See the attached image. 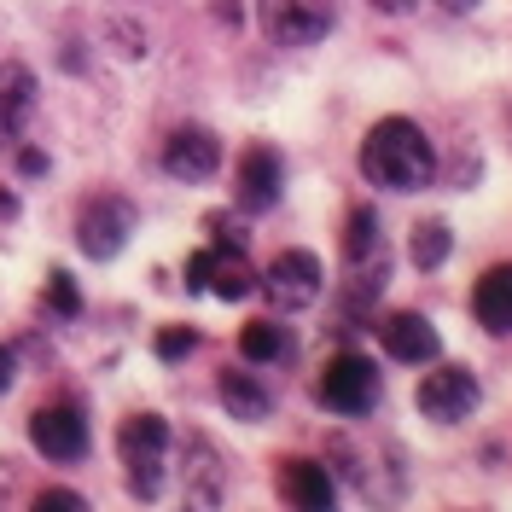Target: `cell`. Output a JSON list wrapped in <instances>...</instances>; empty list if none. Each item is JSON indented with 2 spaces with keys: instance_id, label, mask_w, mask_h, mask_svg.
<instances>
[{
  "instance_id": "6da1fadb",
  "label": "cell",
  "mask_w": 512,
  "mask_h": 512,
  "mask_svg": "<svg viewBox=\"0 0 512 512\" xmlns=\"http://www.w3.org/2000/svg\"><path fill=\"white\" fill-rule=\"evenodd\" d=\"M361 175L384 192H425L437 181V152L425 140V128L408 117H384L361 140Z\"/></svg>"
},
{
  "instance_id": "7a4b0ae2",
  "label": "cell",
  "mask_w": 512,
  "mask_h": 512,
  "mask_svg": "<svg viewBox=\"0 0 512 512\" xmlns=\"http://www.w3.org/2000/svg\"><path fill=\"white\" fill-rule=\"evenodd\" d=\"M117 448H123V466H128V489H134L140 501H158V495H163V478H169V448H175L169 419H158V414L123 419Z\"/></svg>"
},
{
  "instance_id": "3957f363",
  "label": "cell",
  "mask_w": 512,
  "mask_h": 512,
  "mask_svg": "<svg viewBox=\"0 0 512 512\" xmlns=\"http://www.w3.org/2000/svg\"><path fill=\"white\" fill-rule=\"evenodd\" d=\"M320 408L338 419H367L379 408V367L367 355H332L320 373Z\"/></svg>"
},
{
  "instance_id": "277c9868",
  "label": "cell",
  "mask_w": 512,
  "mask_h": 512,
  "mask_svg": "<svg viewBox=\"0 0 512 512\" xmlns=\"http://www.w3.org/2000/svg\"><path fill=\"white\" fill-rule=\"evenodd\" d=\"M134 227H140V210L128 198H117V192H99V198L82 204V216H76V245H82V256H94V262H111V256L128 251Z\"/></svg>"
},
{
  "instance_id": "5b68a950",
  "label": "cell",
  "mask_w": 512,
  "mask_h": 512,
  "mask_svg": "<svg viewBox=\"0 0 512 512\" xmlns=\"http://www.w3.org/2000/svg\"><path fill=\"white\" fill-rule=\"evenodd\" d=\"M320 280H326V268H320L315 251H280L262 274H256V286L268 297V309H280V315H297V309H309L320 297Z\"/></svg>"
},
{
  "instance_id": "8992f818",
  "label": "cell",
  "mask_w": 512,
  "mask_h": 512,
  "mask_svg": "<svg viewBox=\"0 0 512 512\" xmlns=\"http://www.w3.org/2000/svg\"><path fill=\"white\" fill-rule=\"evenodd\" d=\"M256 24L274 47H320L332 18L315 0H256Z\"/></svg>"
},
{
  "instance_id": "52a82bcc",
  "label": "cell",
  "mask_w": 512,
  "mask_h": 512,
  "mask_svg": "<svg viewBox=\"0 0 512 512\" xmlns=\"http://www.w3.org/2000/svg\"><path fill=\"white\" fill-rule=\"evenodd\" d=\"M478 379H472V367H437V373H425V384L414 390L419 414L437 419V425H460V419L478 414Z\"/></svg>"
},
{
  "instance_id": "ba28073f",
  "label": "cell",
  "mask_w": 512,
  "mask_h": 512,
  "mask_svg": "<svg viewBox=\"0 0 512 512\" xmlns=\"http://www.w3.org/2000/svg\"><path fill=\"white\" fill-rule=\"evenodd\" d=\"M163 169H169L175 181H210V175L222 169V140L198 123L175 128V134L163 140Z\"/></svg>"
},
{
  "instance_id": "9c48e42d",
  "label": "cell",
  "mask_w": 512,
  "mask_h": 512,
  "mask_svg": "<svg viewBox=\"0 0 512 512\" xmlns=\"http://www.w3.org/2000/svg\"><path fill=\"white\" fill-rule=\"evenodd\" d=\"M30 443H35V454H47L53 466H70V460L88 454V419L76 414V408H41V414L30 419Z\"/></svg>"
},
{
  "instance_id": "30bf717a",
  "label": "cell",
  "mask_w": 512,
  "mask_h": 512,
  "mask_svg": "<svg viewBox=\"0 0 512 512\" xmlns=\"http://www.w3.org/2000/svg\"><path fill=\"white\" fill-rule=\"evenodd\" d=\"M280 187H286V163L274 146H251L239 158V210L245 216H268L280 204Z\"/></svg>"
},
{
  "instance_id": "8fae6325",
  "label": "cell",
  "mask_w": 512,
  "mask_h": 512,
  "mask_svg": "<svg viewBox=\"0 0 512 512\" xmlns=\"http://www.w3.org/2000/svg\"><path fill=\"white\" fill-rule=\"evenodd\" d=\"M379 344L390 361H408V367H425V361H437V326L425 315H414V309H396V315L379 320Z\"/></svg>"
},
{
  "instance_id": "7c38bea8",
  "label": "cell",
  "mask_w": 512,
  "mask_h": 512,
  "mask_svg": "<svg viewBox=\"0 0 512 512\" xmlns=\"http://www.w3.org/2000/svg\"><path fill=\"white\" fill-rule=\"evenodd\" d=\"M274 489H280L286 507H303V512H332V501H338V489H332V478H326V466H315V460H280Z\"/></svg>"
},
{
  "instance_id": "4fadbf2b",
  "label": "cell",
  "mask_w": 512,
  "mask_h": 512,
  "mask_svg": "<svg viewBox=\"0 0 512 512\" xmlns=\"http://www.w3.org/2000/svg\"><path fill=\"white\" fill-rule=\"evenodd\" d=\"M35 111V76L18 59H0V146H12Z\"/></svg>"
},
{
  "instance_id": "5bb4252c",
  "label": "cell",
  "mask_w": 512,
  "mask_h": 512,
  "mask_svg": "<svg viewBox=\"0 0 512 512\" xmlns=\"http://www.w3.org/2000/svg\"><path fill=\"white\" fill-rule=\"evenodd\" d=\"M216 390H222L227 419H245V425H262V419H274V396H268V384L256 379V373H245V367H227Z\"/></svg>"
},
{
  "instance_id": "9a60e30c",
  "label": "cell",
  "mask_w": 512,
  "mask_h": 512,
  "mask_svg": "<svg viewBox=\"0 0 512 512\" xmlns=\"http://www.w3.org/2000/svg\"><path fill=\"white\" fill-rule=\"evenodd\" d=\"M472 315H478L483 332H495V338H507L512 332V262L501 268H489L472 291Z\"/></svg>"
},
{
  "instance_id": "2e32d148",
  "label": "cell",
  "mask_w": 512,
  "mask_h": 512,
  "mask_svg": "<svg viewBox=\"0 0 512 512\" xmlns=\"http://www.w3.org/2000/svg\"><path fill=\"white\" fill-rule=\"evenodd\" d=\"M222 303H239V297H251L256 291V268L251 256H245V245H210V286Z\"/></svg>"
},
{
  "instance_id": "e0dca14e",
  "label": "cell",
  "mask_w": 512,
  "mask_h": 512,
  "mask_svg": "<svg viewBox=\"0 0 512 512\" xmlns=\"http://www.w3.org/2000/svg\"><path fill=\"white\" fill-rule=\"evenodd\" d=\"M222 454L204 443V437H187V501L192 507H216L222 501Z\"/></svg>"
},
{
  "instance_id": "ac0fdd59",
  "label": "cell",
  "mask_w": 512,
  "mask_h": 512,
  "mask_svg": "<svg viewBox=\"0 0 512 512\" xmlns=\"http://www.w3.org/2000/svg\"><path fill=\"white\" fill-rule=\"evenodd\" d=\"M408 256H414L419 274L443 268L448 256H454V227H448V222H419L414 233H408Z\"/></svg>"
},
{
  "instance_id": "d6986e66",
  "label": "cell",
  "mask_w": 512,
  "mask_h": 512,
  "mask_svg": "<svg viewBox=\"0 0 512 512\" xmlns=\"http://www.w3.org/2000/svg\"><path fill=\"white\" fill-rule=\"evenodd\" d=\"M344 256L350 262H379V256H390L384 251V233H379V210H350V227H344Z\"/></svg>"
},
{
  "instance_id": "ffe728a7",
  "label": "cell",
  "mask_w": 512,
  "mask_h": 512,
  "mask_svg": "<svg viewBox=\"0 0 512 512\" xmlns=\"http://www.w3.org/2000/svg\"><path fill=\"white\" fill-rule=\"evenodd\" d=\"M239 355L256 361V367H262V361H280V355H286V332H280L274 320H251V326L239 332Z\"/></svg>"
},
{
  "instance_id": "44dd1931",
  "label": "cell",
  "mask_w": 512,
  "mask_h": 512,
  "mask_svg": "<svg viewBox=\"0 0 512 512\" xmlns=\"http://www.w3.org/2000/svg\"><path fill=\"white\" fill-rule=\"evenodd\" d=\"M47 315H59V320L82 315V291H76V280H70L64 268H53V274H47Z\"/></svg>"
},
{
  "instance_id": "7402d4cb",
  "label": "cell",
  "mask_w": 512,
  "mask_h": 512,
  "mask_svg": "<svg viewBox=\"0 0 512 512\" xmlns=\"http://www.w3.org/2000/svg\"><path fill=\"white\" fill-rule=\"evenodd\" d=\"M152 350H158V361H181V355L198 350V332L192 326H163L158 338H152Z\"/></svg>"
},
{
  "instance_id": "603a6c76",
  "label": "cell",
  "mask_w": 512,
  "mask_h": 512,
  "mask_svg": "<svg viewBox=\"0 0 512 512\" xmlns=\"http://www.w3.org/2000/svg\"><path fill=\"white\" fill-rule=\"evenodd\" d=\"M204 233H210V245H245V222L233 210H210L204 216Z\"/></svg>"
},
{
  "instance_id": "cb8c5ba5",
  "label": "cell",
  "mask_w": 512,
  "mask_h": 512,
  "mask_svg": "<svg viewBox=\"0 0 512 512\" xmlns=\"http://www.w3.org/2000/svg\"><path fill=\"white\" fill-rule=\"evenodd\" d=\"M35 507H41V512H88V501H82L76 489H41V495H35Z\"/></svg>"
},
{
  "instance_id": "d4e9b609",
  "label": "cell",
  "mask_w": 512,
  "mask_h": 512,
  "mask_svg": "<svg viewBox=\"0 0 512 512\" xmlns=\"http://www.w3.org/2000/svg\"><path fill=\"white\" fill-rule=\"evenodd\" d=\"M105 35H111V41H123L128 59H140V53H146V47H140V30H134V24H123V18H111V24H105Z\"/></svg>"
},
{
  "instance_id": "484cf974",
  "label": "cell",
  "mask_w": 512,
  "mask_h": 512,
  "mask_svg": "<svg viewBox=\"0 0 512 512\" xmlns=\"http://www.w3.org/2000/svg\"><path fill=\"white\" fill-rule=\"evenodd\" d=\"M204 286H210V251H198L187 262V291H204Z\"/></svg>"
},
{
  "instance_id": "4316f807",
  "label": "cell",
  "mask_w": 512,
  "mask_h": 512,
  "mask_svg": "<svg viewBox=\"0 0 512 512\" xmlns=\"http://www.w3.org/2000/svg\"><path fill=\"white\" fill-rule=\"evenodd\" d=\"M12 379H18V361H12V350H6V344H0V396L12 390Z\"/></svg>"
},
{
  "instance_id": "83f0119b",
  "label": "cell",
  "mask_w": 512,
  "mask_h": 512,
  "mask_svg": "<svg viewBox=\"0 0 512 512\" xmlns=\"http://www.w3.org/2000/svg\"><path fill=\"white\" fill-rule=\"evenodd\" d=\"M216 18H222L227 30H239V18H245V12H239V0H216Z\"/></svg>"
},
{
  "instance_id": "f1b7e54d",
  "label": "cell",
  "mask_w": 512,
  "mask_h": 512,
  "mask_svg": "<svg viewBox=\"0 0 512 512\" xmlns=\"http://www.w3.org/2000/svg\"><path fill=\"white\" fill-rule=\"evenodd\" d=\"M18 169H24V175H47V158H41V152H18Z\"/></svg>"
},
{
  "instance_id": "f546056e",
  "label": "cell",
  "mask_w": 512,
  "mask_h": 512,
  "mask_svg": "<svg viewBox=\"0 0 512 512\" xmlns=\"http://www.w3.org/2000/svg\"><path fill=\"white\" fill-rule=\"evenodd\" d=\"M373 6H379V12H396V18H402V12H414L419 0H373Z\"/></svg>"
},
{
  "instance_id": "4dcf8cb0",
  "label": "cell",
  "mask_w": 512,
  "mask_h": 512,
  "mask_svg": "<svg viewBox=\"0 0 512 512\" xmlns=\"http://www.w3.org/2000/svg\"><path fill=\"white\" fill-rule=\"evenodd\" d=\"M437 6H443V12H454V18H460V12H472L478 0H437Z\"/></svg>"
}]
</instances>
